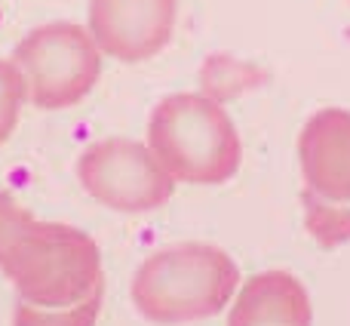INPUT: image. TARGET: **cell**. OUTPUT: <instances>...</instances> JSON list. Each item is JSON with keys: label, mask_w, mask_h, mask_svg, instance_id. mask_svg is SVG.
Listing matches in <instances>:
<instances>
[{"label": "cell", "mask_w": 350, "mask_h": 326, "mask_svg": "<svg viewBox=\"0 0 350 326\" xmlns=\"http://www.w3.org/2000/svg\"><path fill=\"white\" fill-rule=\"evenodd\" d=\"M0 271L22 302L40 308H65L105 284L102 253L86 231L40 222L6 191H0Z\"/></svg>", "instance_id": "obj_1"}, {"label": "cell", "mask_w": 350, "mask_h": 326, "mask_svg": "<svg viewBox=\"0 0 350 326\" xmlns=\"http://www.w3.org/2000/svg\"><path fill=\"white\" fill-rule=\"evenodd\" d=\"M240 286V268L212 243H178L151 253L133 277V305L160 326L221 314Z\"/></svg>", "instance_id": "obj_2"}, {"label": "cell", "mask_w": 350, "mask_h": 326, "mask_svg": "<svg viewBox=\"0 0 350 326\" xmlns=\"http://www.w3.org/2000/svg\"><path fill=\"white\" fill-rule=\"evenodd\" d=\"M148 148L175 181L224 185L243 160L240 133L221 102L203 92L160 99L148 121Z\"/></svg>", "instance_id": "obj_3"}, {"label": "cell", "mask_w": 350, "mask_h": 326, "mask_svg": "<svg viewBox=\"0 0 350 326\" xmlns=\"http://www.w3.org/2000/svg\"><path fill=\"white\" fill-rule=\"evenodd\" d=\"M12 62L28 84V102L40 111L74 108L92 92L102 74V49L90 28L77 22H49L18 40Z\"/></svg>", "instance_id": "obj_4"}, {"label": "cell", "mask_w": 350, "mask_h": 326, "mask_svg": "<svg viewBox=\"0 0 350 326\" xmlns=\"http://www.w3.org/2000/svg\"><path fill=\"white\" fill-rule=\"evenodd\" d=\"M83 191L117 212H154L170 203L175 179L135 139H102L77 160Z\"/></svg>", "instance_id": "obj_5"}, {"label": "cell", "mask_w": 350, "mask_h": 326, "mask_svg": "<svg viewBox=\"0 0 350 326\" xmlns=\"http://www.w3.org/2000/svg\"><path fill=\"white\" fill-rule=\"evenodd\" d=\"M178 0H90V34L117 62H148L166 49Z\"/></svg>", "instance_id": "obj_6"}, {"label": "cell", "mask_w": 350, "mask_h": 326, "mask_svg": "<svg viewBox=\"0 0 350 326\" xmlns=\"http://www.w3.org/2000/svg\"><path fill=\"white\" fill-rule=\"evenodd\" d=\"M298 163L301 200L350 210V111L320 108L310 114L298 136Z\"/></svg>", "instance_id": "obj_7"}, {"label": "cell", "mask_w": 350, "mask_h": 326, "mask_svg": "<svg viewBox=\"0 0 350 326\" xmlns=\"http://www.w3.org/2000/svg\"><path fill=\"white\" fill-rule=\"evenodd\" d=\"M310 296L289 271H261L243 284L228 326H310Z\"/></svg>", "instance_id": "obj_8"}, {"label": "cell", "mask_w": 350, "mask_h": 326, "mask_svg": "<svg viewBox=\"0 0 350 326\" xmlns=\"http://www.w3.org/2000/svg\"><path fill=\"white\" fill-rule=\"evenodd\" d=\"M102 296H105V284H98L86 299L65 305V308H40V305L18 299L12 326H96L98 311H102Z\"/></svg>", "instance_id": "obj_9"}, {"label": "cell", "mask_w": 350, "mask_h": 326, "mask_svg": "<svg viewBox=\"0 0 350 326\" xmlns=\"http://www.w3.org/2000/svg\"><path fill=\"white\" fill-rule=\"evenodd\" d=\"M28 102V84L12 59H0V145L16 133L22 105Z\"/></svg>", "instance_id": "obj_10"}]
</instances>
